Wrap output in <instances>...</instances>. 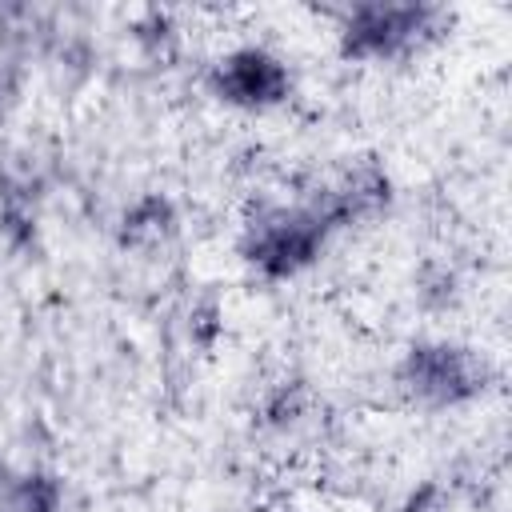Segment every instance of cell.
Listing matches in <instances>:
<instances>
[{
    "mask_svg": "<svg viewBox=\"0 0 512 512\" xmlns=\"http://www.w3.org/2000/svg\"><path fill=\"white\" fill-rule=\"evenodd\" d=\"M400 384L424 404H456L484 388V360L452 344L412 348L400 368Z\"/></svg>",
    "mask_w": 512,
    "mask_h": 512,
    "instance_id": "obj_1",
    "label": "cell"
},
{
    "mask_svg": "<svg viewBox=\"0 0 512 512\" xmlns=\"http://www.w3.org/2000/svg\"><path fill=\"white\" fill-rule=\"evenodd\" d=\"M212 88L228 104L268 108V104H280L288 96V68L276 56H268L264 48H240L216 64Z\"/></svg>",
    "mask_w": 512,
    "mask_h": 512,
    "instance_id": "obj_2",
    "label": "cell"
}]
</instances>
